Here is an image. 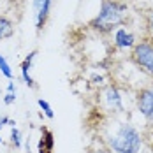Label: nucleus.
<instances>
[{
    "mask_svg": "<svg viewBox=\"0 0 153 153\" xmlns=\"http://www.w3.org/2000/svg\"><path fill=\"white\" fill-rule=\"evenodd\" d=\"M109 148L114 153H139L143 146L141 134L130 123H122L107 139Z\"/></svg>",
    "mask_w": 153,
    "mask_h": 153,
    "instance_id": "obj_1",
    "label": "nucleus"
},
{
    "mask_svg": "<svg viewBox=\"0 0 153 153\" xmlns=\"http://www.w3.org/2000/svg\"><path fill=\"white\" fill-rule=\"evenodd\" d=\"M127 5L120 4L116 0H102L100 2V11L95 16L90 27L99 32H111L114 27L122 25L125 19Z\"/></svg>",
    "mask_w": 153,
    "mask_h": 153,
    "instance_id": "obj_2",
    "label": "nucleus"
},
{
    "mask_svg": "<svg viewBox=\"0 0 153 153\" xmlns=\"http://www.w3.org/2000/svg\"><path fill=\"white\" fill-rule=\"evenodd\" d=\"M132 60L136 62L143 71L148 74H153V42L152 41H141L134 46L132 51Z\"/></svg>",
    "mask_w": 153,
    "mask_h": 153,
    "instance_id": "obj_3",
    "label": "nucleus"
},
{
    "mask_svg": "<svg viewBox=\"0 0 153 153\" xmlns=\"http://www.w3.org/2000/svg\"><path fill=\"white\" fill-rule=\"evenodd\" d=\"M137 109L141 114L148 120L153 122V90L152 88H143L137 93Z\"/></svg>",
    "mask_w": 153,
    "mask_h": 153,
    "instance_id": "obj_4",
    "label": "nucleus"
},
{
    "mask_svg": "<svg viewBox=\"0 0 153 153\" xmlns=\"http://www.w3.org/2000/svg\"><path fill=\"white\" fill-rule=\"evenodd\" d=\"M51 11V0H33V13H35V27L41 30L46 25V19Z\"/></svg>",
    "mask_w": 153,
    "mask_h": 153,
    "instance_id": "obj_5",
    "label": "nucleus"
},
{
    "mask_svg": "<svg viewBox=\"0 0 153 153\" xmlns=\"http://www.w3.org/2000/svg\"><path fill=\"white\" fill-rule=\"evenodd\" d=\"M104 100H106V106L109 109H113V111H123L122 95H120L116 86H107L106 93H104Z\"/></svg>",
    "mask_w": 153,
    "mask_h": 153,
    "instance_id": "obj_6",
    "label": "nucleus"
},
{
    "mask_svg": "<svg viewBox=\"0 0 153 153\" xmlns=\"http://www.w3.org/2000/svg\"><path fill=\"white\" fill-rule=\"evenodd\" d=\"M114 44L118 48H134L136 46V37L127 32V28H118L114 33Z\"/></svg>",
    "mask_w": 153,
    "mask_h": 153,
    "instance_id": "obj_7",
    "label": "nucleus"
},
{
    "mask_svg": "<svg viewBox=\"0 0 153 153\" xmlns=\"http://www.w3.org/2000/svg\"><path fill=\"white\" fill-rule=\"evenodd\" d=\"M35 55H37V53H35V51H32L30 55L21 62V77H23V81H25L30 88H35V83H33V79H32V76H30L32 62H33V58H35Z\"/></svg>",
    "mask_w": 153,
    "mask_h": 153,
    "instance_id": "obj_8",
    "label": "nucleus"
},
{
    "mask_svg": "<svg viewBox=\"0 0 153 153\" xmlns=\"http://www.w3.org/2000/svg\"><path fill=\"white\" fill-rule=\"evenodd\" d=\"M53 146H55L53 132L44 127V128H42L41 141H39V153H53Z\"/></svg>",
    "mask_w": 153,
    "mask_h": 153,
    "instance_id": "obj_9",
    "label": "nucleus"
},
{
    "mask_svg": "<svg viewBox=\"0 0 153 153\" xmlns=\"http://www.w3.org/2000/svg\"><path fill=\"white\" fill-rule=\"evenodd\" d=\"M14 33V25L9 18L5 16H0V41L2 39H7V37H13Z\"/></svg>",
    "mask_w": 153,
    "mask_h": 153,
    "instance_id": "obj_10",
    "label": "nucleus"
},
{
    "mask_svg": "<svg viewBox=\"0 0 153 153\" xmlns=\"http://www.w3.org/2000/svg\"><path fill=\"white\" fill-rule=\"evenodd\" d=\"M0 72L7 77V79H13V71H11V65L7 63V60H5L2 55H0Z\"/></svg>",
    "mask_w": 153,
    "mask_h": 153,
    "instance_id": "obj_11",
    "label": "nucleus"
},
{
    "mask_svg": "<svg viewBox=\"0 0 153 153\" xmlns=\"http://www.w3.org/2000/svg\"><path fill=\"white\" fill-rule=\"evenodd\" d=\"M11 144H13L14 148H21V132H19L16 127L11 128Z\"/></svg>",
    "mask_w": 153,
    "mask_h": 153,
    "instance_id": "obj_12",
    "label": "nucleus"
},
{
    "mask_svg": "<svg viewBox=\"0 0 153 153\" xmlns=\"http://www.w3.org/2000/svg\"><path fill=\"white\" fill-rule=\"evenodd\" d=\"M37 104H39V107L44 111V114H46L48 118H53L55 116V113H53V109H51V106L48 104V100H44V99H39L37 100Z\"/></svg>",
    "mask_w": 153,
    "mask_h": 153,
    "instance_id": "obj_13",
    "label": "nucleus"
},
{
    "mask_svg": "<svg viewBox=\"0 0 153 153\" xmlns=\"http://www.w3.org/2000/svg\"><path fill=\"white\" fill-rule=\"evenodd\" d=\"M14 100H16V92H7L5 93V97H4V104H5V106L14 104Z\"/></svg>",
    "mask_w": 153,
    "mask_h": 153,
    "instance_id": "obj_14",
    "label": "nucleus"
},
{
    "mask_svg": "<svg viewBox=\"0 0 153 153\" xmlns=\"http://www.w3.org/2000/svg\"><path fill=\"white\" fill-rule=\"evenodd\" d=\"M4 125H11V127H14L16 122H13V120H11V118H7V116H2V118H0V128H2Z\"/></svg>",
    "mask_w": 153,
    "mask_h": 153,
    "instance_id": "obj_15",
    "label": "nucleus"
},
{
    "mask_svg": "<svg viewBox=\"0 0 153 153\" xmlns=\"http://www.w3.org/2000/svg\"><path fill=\"white\" fill-rule=\"evenodd\" d=\"M7 92H16V85H14V81H9V85H7Z\"/></svg>",
    "mask_w": 153,
    "mask_h": 153,
    "instance_id": "obj_16",
    "label": "nucleus"
},
{
    "mask_svg": "<svg viewBox=\"0 0 153 153\" xmlns=\"http://www.w3.org/2000/svg\"><path fill=\"white\" fill-rule=\"evenodd\" d=\"M150 30H152V35H153V11L150 14Z\"/></svg>",
    "mask_w": 153,
    "mask_h": 153,
    "instance_id": "obj_17",
    "label": "nucleus"
},
{
    "mask_svg": "<svg viewBox=\"0 0 153 153\" xmlns=\"http://www.w3.org/2000/svg\"><path fill=\"white\" fill-rule=\"evenodd\" d=\"M88 153H106L104 150H100V148H95V150H90Z\"/></svg>",
    "mask_w": 153,
    "mask_h": 153,
    "instance_id": "obj_18",
    "label": "nucleus"
},
{
    "mask_svg": "<svg viewBox=\"0 0 153 153\" xmlns=\"http://www.w3.org/2000/svg\"><path fill=\"white\" fill-rule=\"evenodd\" d=\"M0 144H2V137H0Z\"/></svg>",
    "mask_w": 153,
    "mask_h": 153,
    "instance_id": "obj_19",
    "label": "nucleus"
}]
</instances>
